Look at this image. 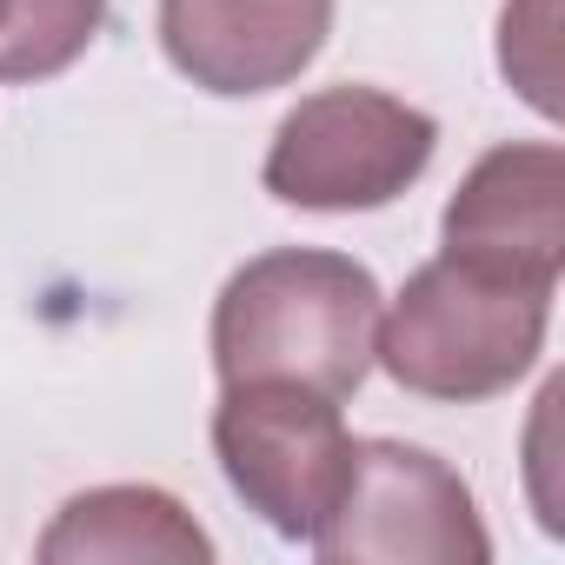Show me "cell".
<instances>
[{"label":"cell","instance_id":"cell-1","mask_svg":"<svg viewBox=\"0 0 565 565\" xmlns=\"http://www.w3.org/2000/svg\"><path fill=\"white\" fill-rule=\"evenodd\" d=\"M380 279L327 246H273L246 259L213 300V373L287 380L327 399H353L380 347Z\"/></svg>","mask_w":565,"mask_h":565},{"label":"cell","instance_id":"cell-2","mask_svg":"<svg viewBox=\"0 0 565 565\" xmlns=\"http://www.w3.org/2000/svg\"><path fill=\"white\" fill-rule=\"evenodd\" d=\"M545 320H552V287L499 279L439 253L380 313L373 366H386L419 399L472 406L532 373V360L545 353Z\"/></svg>","mask_w":565,"mask_h":565},{"label":"cell","instance_id":"cell-3","mask_svg":"<svg viewBox=\"0 0 565 565\" xmlns=\"http://www.w3.org/2000/svg\"><path fill=\"white\" fill-rule=\"evenodd\" d=\"M439 153L433 114L380 87H320L266 147V193L300 213H373L393 206Z\"/></svg>","mask_w":565,"mask_h":565},{"label":"cell","instance_id":"cell-4","mask_svg":"<svg viewBox=\"0 0 565 565\" xmlns=\"http://www.w3.org/2000/svg\"><path fill=\"white\" fill-rule=\"evenodd\" d=\"M333 565H486L492 539L479 525L472 486L426 446L353 439L347 479L307 539Z\"/></svg>","mask_w":565,"mask_h":565},{"label":"cell","instance_id":"cell-5","mask_svg":"<svg viewBox=\"0 0 565 565\" xmlns=\"http://www.w3.org/2000/svg\"><path fill=\"white\" fill-rule=\"evenodd\" d=\"M213 452H220L226 486L279 539H313V525L327 519V505L347 479L353 433L340 419V399H327L313 386L239 380V386H220Z\"/></svg>","mask_w":565,"mask_h":565},{"label":"cell","instance_id":"cell-6","mask_svg":"<svg viewBox=\"0 0 565 565\" xmlns=\"http://www.w3.org/2000/svg\"><path fill=\"white\" fill-rule=\"evenodd\" d=\"M439 253L525 287H558L565 266V153L552 140H505L472 160L439 220Z\"/></svg>","mask_w":565,"mask_h":565},{"label":"cell","instance_id":"cell-7","mask_svg":"<svg viewBox=\"0 0 565 565\" xmlns=\"http://www.w3.org/2000/svg\"><path fill=\"white\" fill-rule=\"evenodd\" d=\"M333 34V0H160V47L200 94L294 87Z\"/></svg>","mask_w":565,"mask_h":565},{"label":"cell","instance_id":"cell-8","mask_svg":"<svg viewBox=\"0 0 565 565\" xmlns=\"http://www.w3.org/2000/svg\"><path fill=\"white\" fill-rule=\"evenodd\" d=\"M41 558H167V565H206L213 539L193 525V512L160 486H94L54 512L41 532Z\"/></svg>","mask_w":565,"mask_h":565},{"label":"cell","instance_id":"cell-9","mask_svg":"<svg viewBox=\"0 0 565 565\" xmlns=\"http://www.w3.org/2000/svg\"><path fill=\"white\" fill-rule=\"evenodd\" d=\"M107 28V0H0V81H54Z\"/></svg>","mask_w":565,"mask_h":565},{"label":"cell","instance_id":"cell-10","mask_svg":"<svg viewBox=\"0 0 565 565\" xmlns=\"http://www.w3.org/2000/svg\"><path fill=\"white\" fill-rule=\"evenodd\" d=\"M552 34H558V0H505L499 67L539 114H558V41Z\"/></svg>","mask_w":565,"mask_h":565}]
</instances>
